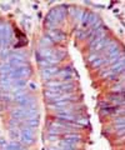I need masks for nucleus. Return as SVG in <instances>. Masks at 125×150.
I'll return each mask as SVG.
<instances>
[{
	"label": "nucleus",
	"mask_w": 125,
	"mask_h": 150,
	"mask_svg": "<svg viewBox=\"0 0 125 150\" xmlns=\"http://www.w3.org/2000/svg\"><path fill=\"white\" fill-rule=\"evenodd\" d=\"M109 99H110V101H112L114 105H117V106L124 104V98H123V95H118V94H110Z\"/></svg>",
	"instance_id": "9b49d317"
},
{
	"label": "nucleus",
	"mask_w": 125,
	"mask_h": 150,
	"mask_svg": "<svg viewBox=\"0 0 125 150\" xmlns=\"http://www.w3.org/2000/svg\"><path fill=\"white\" fill-rule=\"evenodd\" d=\"M59 71V68L55 65V67H48V68H43L41 69V76L43 79H52L55 76V74Z\"/></svg>",
	"instance_id": "0eeeda50"
},
{
	"label": "nucleus",
	"mask_w": 125,
	"mask_h": 150,
	"mask_svg": "<svg viewBox=\"0 0 125 150\" xmlns=\"http://www.w3.org/2000/svg\"><path fill=\"white\" fill-rule=\"evenodd\" d=\"M11 85L15 89H24V86L26 85V80H24V79H14L11 81Z\"/></svg>",
	"instance_id": "f8f14e48"
},
{
	"label": "nucleus",
	"mask_w": 125,
	"mask_h": 150,
	"mask_svg": "<svg viewBox=\"0 0 125 150\" xmlns=\"http://www.w3.org/2000/svg\"><path fill=\"white\" fill-rule=\"evenodd\" d=\"M15 101L23 108H26V106H34L35 105V98L34 96H30V95H24V96H20V98H16Z\"/></svg>",
	"instance_id": "423d86ee"
},
{
	"label": "nucleus",
	"mask_w": 125,
	"mask_h": 150,
	"mask_svg": "<svg viewBox=\"0 0 125 150\" xmlns=\"http://www.w3.org/2000/svg\"><path fill=\"white\" fill-rule=\"evenodd\" d=\"M13 33L11 28L9 24H1L0 25V45L1 48H8L11 41Z\"/></svg>",
	"instance_id": "f257e3e1"
},
{
	"label": "nucleus",
	"mask_w": 125,
	"mask_h": 150,
	"mask_svg": "<svg viewBox=\"0 0 125 150\" xmlns=\"http://www.w3.org/2000/svg\"><path fill=\"white\" fill-rule=\"evenodd\" d=\"M48 150H61V148H60V146L59 148H49Z\"/></svg>",
	"instance_id": "f3484780"
},
{
	"label": "nucleus",
	"mask_w": 125,
	"mask_h": 150,
	"mask_svg": "<svg viewBox=\"0 0 125 150\" xmlns=\"http://www.w3.org/2000/svg\"><path fill=\"white\" fill-rule=\"evenodd\" d=\"M83 139V137L78 133H66L64 134V140H68V142H71V143H75L78 144Z\"/></svg>",
	"instance_id": "9d476101"
},
{
	"label": "nucleus",
	"mask_w": 125,
	"mask_h": 150,
	"mask_svg": "<svg viewBox=\"0 0 125 150\" xmlns=\"http://www.w3.org/2000/svg\"><path fill=\"white\" fill-rule=\"evenodd\" d=\"M110 43H112V40H110V38H108V35H106L105 38H103L99 43H98V45H95L94 48L91 49V51L93 53H98L99 50H101V49H105L106 46H108Z\"/></svg>",
	"instance_id": "6e6552de"
},
{
	"label": "nucleus",
	"mask_w": 125,
	"mask_h": 150,
	"mask_svg": "<svg viewBox=\"0 0 125 150\" xmlns=\"http://www.w3.org/2000/svg\"><path fill=\"white\" fill-rule=\"evenodd\" d=\"M21 124L28 128H38L39 126V118L38 116H31V118H26L25 120H21Z\"/></svg>",
	"instance_id": "1a4fd4ad"
},
{
	"label": "nucleus",
	"mask_w": 125,
	"mask_h": 150,
	"mask_svg": "<svg viewBox=\"0 0 125 150\" xmlns=\"http://www.w3.org/2000/svg\"><path fill=\"white\" fill-rule=\"evenodd\" d=\"M34 138H35V131L33 128H28L25 126L23 130H20V140L23 144L25 145H30L34 143Z\"/></svg>",
	"instance_id": "7ed1b4c3"
},
{
	"label": "nucleus",
	"mask_w": 125,
	"mask_h": 150,
	"mask_svg": "<svg viewBox=\"0 0 125 150\" xmlns=\"http://www.w3.org/2000/svg\"><path fill=\"white\" fill-rule=\"evenodd\" d=\"M30 68L28 67V65H23V67H18V68H14L10 74H9V76L10 79H25L26 76H29L30 75Z\"/></svg>",
	"instance_id": "f03ea898"
},
{
	"label": "nucleus",
	"mask_w": 125,
	"mask_h": 150,
	"mask_svg": "<svg viewBox=\"0 0 125 150\" xmlns=\"http://www.w3.org/2000/svg\"><path fill=\"white\" fill-rule=\"evenodd\" d=\"M96 59H98V54H91L89 58H88V60H89L90 63H93V62H94V60H96Z\"/></svg>",
	"instance_id": "2eb2a0df"
},
{
	"label": "nucleus",
	"mask_w": 125,
	"mask_h": 150,
	"mask_svg": "<svg viewBox=\"0 0 125 150\" xmlns=\"http://www.w3.org/2000/svg\"><path fill=\"white\" fill-rule=\"evenodd\" d=\"M124 125V118L123 116H120V118H117L115 119V125Z\"/></svg>",
	"instance_id": "4468645a"
},
{
	"label": "nucleus",
	"mask_w": 125,
	"mask_h": 150,
	"mask_svg": "<svg viewBox=\"0 0 125 150\" xmlns=\"http://www.w3.org/2000/svg\"><path fill=\"white\" fill-rule=\"evenodd\" d=\"M9 60H10V65L13 68H18V67H23V65H26V58L24 54H11L10 58H9Z\"/></svg>",
	"instance_id": "20e7f679"
},
{
	"label": "nucleus",
	"mask_w": 125,
	"mask_h": 150,
	"mask_svg": "<svg viewBox=\"0 0 125 150\" xmlns=\"http://www.w3.org/2000/svg\"><path fill=\"white\" fill-rule=\"evenodd\" d=\"M40 44L44 46V48H50V46H52L53 44H54V41L50 39V38L48 36V35H45L43 39H41V41H40Z\"/></svg>",
	"instance_id": "ddd939ff"
},
{
	"label": "nucleus",
	"mask_w": 125,
	"mask_h": 150,
	"mask_svg": "<svg viewBox=\"0 0 125 150\" xmlns=\"http://www.w3.org/2000/svg\"><path fill=\"white\" fill-rule=\"evenodd\" d=\"M48 36L54 41V43H60V41L65 40V38H66L65 33H63L60 29H52L48 33Z\"/></svg>",
	"instance_id": "39448f33"
},
{
	"label": "nucleus",
	"mask_w": 125,
	"mask_h": 150,
	"mask_svg": "<svg viewBox=\"0 0 125 150\" xmlns=\"http://www.w3.org/2000/svg\"><path fill=\"white\" fill-rule=\"evenodd\" d=\"M0 25H1V23H0Z\"/></svg>",
	"instance_id": "a211bd4d"
},
{
	"label": "nucleus",
	"mask_w": 125,
	"mask_h": 150,
	"mask_svg": "<svg viewBox=\"0 0 125 150\" xmlns=\"http://www.w3.org/2000/svg\"><path fill=\"white\" fill-rule=\"evenodd\" d=\"M8 143L5 142V140H4L3 138H0V145H3V146H5V145H6Z\"/></svg>",
	"instance_id": "dca6fc26"
}]
</instances>
